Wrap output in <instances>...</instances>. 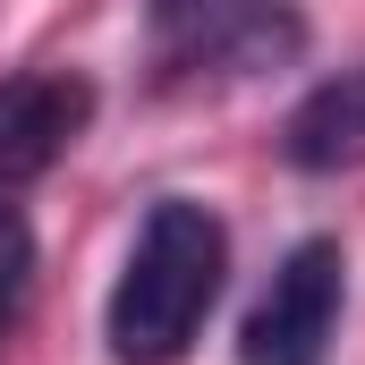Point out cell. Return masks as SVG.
Returning <instances> with one entry per match:
<instances>
[{"mask_svg": "<svg viewBox=\"0 0 365 365\" xmlns=\"http://www.w3.org/2000/svg\"><path fill=\"white\" fill-rule=\"evenodd\" d=\"M26 289H34V238H26V221H17V212H0V340H9V323H17V306H26Z\"/></svg>", "mask_w": 365, "mask_h": 365, "instance_id": "cell-6", "label": "cell"}, {"mask_svg": "<svg viewBox=\"0 0 365 365\" xmlns=\"http://www.w3.org/2000/svg\"><path fill=\"white\" fill-rule=\"evenodd\" d=\"M221 280H230V230L212 204L195 195H162L128 247V272L110 280V306H102V331H110V357L119 365H179L204 331V314L221 306Z\"/></svg>", "mask_w": 365, "mask_h": 365, "instance_id": "cell-1", "label": "cell"}, {"mask_svg": "<svg viewBox=\"0 0 365 365\" xmlns=\"http://www.w3.org/2000/svg\"><path fill=\"white\" fill-rule=\"evenodd\" d=\"M93 119V86L68 68H34L17 86H0V212H17V195L43 179Z\"/></svg>", "mask_w": 365, "mask_h": 365, "instance_id": "cell-3", "label": "cell"}, {"mask_svg": "<svg viewBox=\"0 0 365 365\" xmlns=\"http://www.w3.org/2000/svg\"><path fill=\"white\" fill-rule=\"evenodd\" d=\"M280 153H289V170H306V179L357 170L365 162V68H340V77H323V86L306 93V102L289 110V128H280Z\"/></svg>", "mask_w": 365, "mask_h": 365, "instance_id": "cell-5", "label": "cell"}, {"mask_svg": "<svg viewBox=\"0 0 365 365\" xmlns=\"http://www.w3.org/2000/svg\"><path fill=\"white\" fill-rule=\"evenodd\" d=\"M340 306H349V264L331 238H297L280 255L272 289L255 297V314L238 323V365H323L340 340Z\"/></svg>", "mask_w": 365, "mask_h": 365, "instance_id": "cell-2", "label": "cell"}, {"mask_svg": "<svg viewBox=\"0 0 365 365\" xmlns=\"http://www.w3.org/2000/svg\"><path fill=\"white\" fill-rule=\"evenodd\" d=\"M145 17L162 68H238L289 43V0H153Z\"/></svg>", "mask_w": 365, "mask_h": 365, "instance_id": "cell-4", "label": "cell"}]
</instances>
